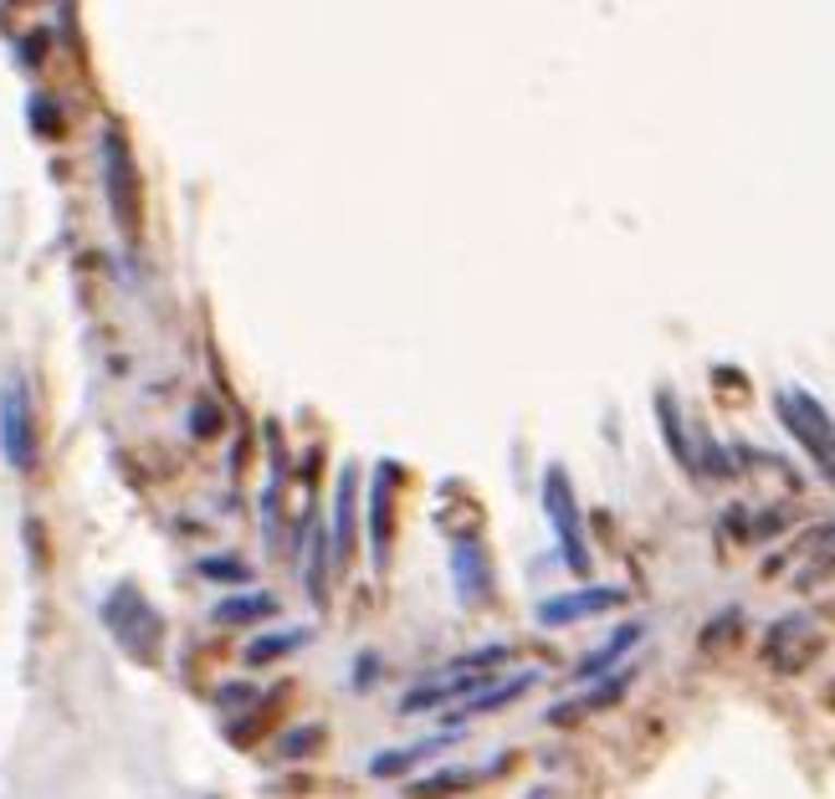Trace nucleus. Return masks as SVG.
<instances>
[{
	"label": "nucleus",
	"mask_w": 835,
	"mask_h": 799,
	"mask_svg": "<svg viewBox=\"0 0 835 799\" xmlns=\"http://www.w3.org/2000/svg\"><path fill=\"white\" fill-rule=\"evenodd\" d=\"M544 513L553 523V538H559V553H564V569L574 574H589V544H585V517H580V498L569 487L564 466H549L544 472Z\"/></svg>",
	"instance_id": "1"
},
{
	"label": "nucleus",
	"mask_w": 835,
	"mask_h": 799,
	"mask_svg": "<svg viewBox=\"0 0 835 799\" xmlns=\"http://www.w3.org/2000/svg\"><path fill=\"white\" fill-rule=\"evenodd\" d=\"M779 420H785V431L815 456L820 472L835 482V426H831V416H825L804 390H785V395H779Z\"/></svg>",
	"instance_id": "2"
},
{
	"label": "nucleus",
	"mask_w": 835,
	"mask_h": 799,
	"mask_svg": "<svg viewBox=\"0 0 835 799\" xmlns=\"http://www.w3.org/2000/svg\"><path fill=\"white\" fill-rule=\"evenodd\" d=\"M103 190H108V211H114L118 231L134 241V231H139V175H134L129 144H123V133L118 129L103 133Z\"/></svg>",
	"instance_id": "3"
},
{
	"label": "nucleus",
	"mask_w": 835,
	"mask_h": 799,
	"mask_svg": "<svg viewBox=\"0 0 835 799\" xmlns=\"http://www.w3.org/2000/svg\"><path fill=\"white\" fill-rule=\"evenodd\" d=\"M103 620H108V631H114L123 646H129V651H144V656H150V651L159 646V635H165L159 616H154L150 605H144V595H134L129 584H118L114 595H108V605H103Z\"/></svg>",
	"instance_id": "4"
},
{
	"label": "nucleus",
	"mask_w": 835,
	"mask_h": 799,
	"mask_svg": "<svg viewBox=\"0 0 835 799\" xmlns=\"http://www.w3.org/2000/svg\"><path fill=\"white\" fill-rule=\"evenodd\" d=\"M620 605H631V589H620V584H589V589H574V595L544 599V605H538V625L564 631L574 620L605 616V610H620Z\"/></svg>",
	"instance_id": "5"
},
{
	"label": "nucleus",
	"mask_w": 835,
	"mask_h": 799,
	"mask_svg": "<svg viewBox=\"0 0 835 799\" xmlns=\"http://www.w3.org/2000/svg\"><path fill=\"white\" fill-rule=\"evenodd\" d=\"M0 451L16 472H32L36 462V441H32V410H26V390L21 380H11L0 390Z\"/></svg>",
	"instance_id": "6"
},
{
	"label": "nucleus",
	"mask_w": 835,
	"mask_h": 799,
	"mask_svg": "<svg viewBox=\"0 0 835 799\" xmlns=\"http://www.w3.org/2000/svg\"><path fill=\"white\" fill-rule=\"evenodd\" d=\"M534 682H538V671H518V677H508V682H502V677H492V682H487L482 692H472V697H462V702H456L446 723H452V728H462L467 717L492 713V707H508V702H518V697H523V692H528V687H534Z\"/></svg>",
	"instance_id": "7"
},
{
	"label": "nucleus",
	"mask_w": 835,
	"mask_h": 799,
	"mask_svg": "<svg viewBox=\"0 0 835 799\" xmlns=\"http://www.w3.org/2000/svg\"><path fill=\"white\" fill-rule=\"evenodd\" d=\"M456 738H462V728H452V723H446V732H436V738H420V743H410V749H384V753H374V759H369V774H374V779H395V774H405V768H416V764H426V759H436L441 749H452Z\"/></svg>",
	"instance_id": "8"
},
{
	"label": "nucleus",
	"mask_w": 835,
	"mask_h": 799,
	"mask_svg": "<svg viewBox=\"0 0 835 799\" xmlns=\"http://www.w3.org/2000/svg\"><path fill=\"white\" fill-rule=\"evenodd\" d=\"M395 472L401 466L380 462L374 466V487H369V553H374V564L384 569V549H390V482H395Z\"/></svg>",
	"instance_id": "9"
},
{
	"label": "nucleus",
	"mask_w": 835,
	"mask_h": 799,
	"mask_svg": "<svg viewBox=\"0 0 835 799\" xmlns=\"http://www.w3.org/2000/svg\"><path fill=\"white\" fill-rule=\"evenodd\" d=\"M625 687H631V671H610L595 692H585V697H574V702H559V707L549 713V723H574L580 713H600V707H610V702L625 697Z\"/></svg>",
	"instance_id": "10"
},
{
	"label": "nucleus",
	"mask_w": 835,
	"mask_h": 799,
	"mask_svg": "<svg viewBox=\"0 0 835 799\" xmlns=\"http://www.w3.org/2000/svg\"><path fill=\"white\" fill-rule=\"evenodd\" d=\"M641 635H646V625H641V620L620 625V631L610 635V641H605V646L595 651V656H585V661H580V682H589V677H605V671H610V666H616L620 656H625V651H631L635 641H641Z\"/></svg>",
	"instance_id": "11"
},
{
	"label": "nucleus",
	"mask_w": 835,
	"mask_h": 799,
	"mask_svg": "<svg viewBox=\"0 0 835 799\" xmlns=\"http://www.w3.org/2000/svg\"><path fill=\"white\" fill-rule=\"evenodd\" d=\"M349 549H354V466H344L334 492V553L349 559Z\"/></svg>",
	"instance_id": "12"
},
{
	"label": "nucleus",
	"mask_w": 835,
	"mask_h": 799,
	"mask_svg": "<svg viewBox=\"0 0 835 799\" xmlns=\"http://www.w3.org/2000/svg\"><path fill=\"white\" fill-rule=\"evenodd\" d=\"M656 420H661V436H667V446H671V456L692 472V446H687V431H682V416H677V400L667 395V390H656Z\"/></svg>",
	"instance_id": "13"
},
{
	"label": "nucleus",
	"mask_w": 835,
	"mask_h": 799,
	"mask_svg": "<svg viewBox=\"0 0 835 799\" xmlns=\"http://www.w3.org/2000/svg\"><path fill=\"white\" fill-rule=\"evenodd\" d=\"M262 616H277V595H231L216 605V620L220 625H236V620H262Z\"/></svg>",
	"instance_id": "14"
},
{
	"label": "nucleus",
	"mask_w": 835,
	"mask_h": 799,
	"mask_svg": "<svg viewBox=\"0 0 835 799\" xmlns=\"http://www.w3.org/2000/svg\"><path fill=\"white\" fill-rule=\"evenodd\" d=\"M308 625H293V631H272V635H257V641H251L247 646V661L251 666H262V661H277V656H287V651L293 646H302V641H308Z\"/></svg>",
	"instance_id": "15"
},
{
	"label": "nucleus",
	"mask_w": 835,
	"mask_h": 799,
	"mask_svg": "<svg viewBox=\"0 0 835 799\" xmlns=\"http://www.w3.org/2000/svg\"><path fill=\"white\" fill-rule=\"evenodd\" d=\"M508 656H513V646H482V651H472V656L446 661L441 666V677H452V671H492V666H502Z\"/></svg>",
	"instance_id": "16"
},
{
	"label": "nucleus",
	"mask_w": 835,
	"mask_h": 799,
	"mask_svg": "<svg viewBox=\"0 0 835 799\" xmlns=\"http://www.w3.org/2000/svg\"><path fill=\"white\" fill-rule=\"evenodd\" d=\"M477 779V774H467V768H452V774H431V779L410 784L416 795H441V789H467V784Z\"/></svg>",
	"instance_id": "17"
},
{
	"label": "nucleus",
	"mask_w": 835,
	"mask_h": 799,
	"mask_svg": "<svg viewBox=\"0 0 835 799\" xmlns=\"http://www.w3.org/2000/svg\"><path fill=\"white\" fill-rule=\"evenodd\" d=\"M201 569L211 574V580H247V574H251V569L241 564V559H205Z\"/></svg>",
	"instance_id": "18"
},
{
	"label": "nucleus",
	"mask_w": 835,
	"mask_h": 799,
	"mask_svg": "<svg viewBox=\"0 0 835 799\" xmlns=\"http://www.w3.org/2000/svg\"><path fill=\"white\" fill-rule=\"evenodd\" d=\"M32 129L36 133H57V129H62V123L51 118V103L47 98H32Z\"/></svg>",
	"instance_id": "19"
},
{
	"label": "nucleus",
	"mask_w": 835,
	"mask_h": 799,
	"mask_svg": "<svg viewBox=\"0 0 835 799\" xmlns=\"http://www.w3.org/2000/svg\"><path fill=\"white\" fill-rule=\"evenodd\" d=\"M216 426H220V416H216V410H211V405H201V410L190 416V431H195V436H211V431H216Z\"/></svg>",
	"instance_id": "20"
},
{
	"label": "nucleus",
	"mask_w": 835,
	"mask_h": 799,
	"mask_svg": "<svg viewBox=\"0 0 835 799\" xmlns=\"http://www.w3.org/2000/svg\"><path fill=\"white\" fill-rule=\"evenodd\" d=\"M733 620H738V610H728V616H723L718 625H707V631H702V646H713V641H723V635L733 631Z\"/></svg>",
	"instance_id": "21"
}]
</instances>
